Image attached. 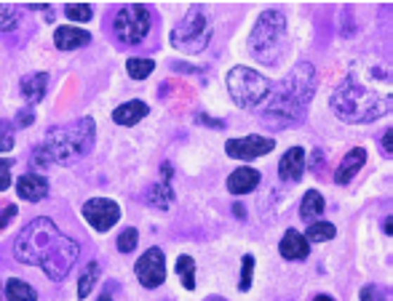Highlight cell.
Segmentation results:
<instances>
[{
    "label": "cell",
    "instance_id": "cell-1",
    "mask_svg": "<svg viewBox=\"0 0 393 301\" xmlns=\"http://www.w3.org/2000/svg\"><path fill=\"white\" fill-rule=\"evenodd\" d=\"M332 112L342 123H372L391 112V69L378 56L359 59L332 93Z\"/></svg>",
    "mask_w": 393,
    "mask_h": 301
},
{
    "label": "cell",
    "instance_id": "cell-2",
    "mask_svg": "<svg viewBox=\"0 0 393 301\" xmlns=\"http://www.w3.org/2000/svg\"><path fill=\"white\" fill-rule=\"evenodd\" d=\"M14 253L19 262L41 267L51 280H65L70 269L78 262V243L65 237L51 219H35L30 222L14 243Z\"/></svg>",
    "mask_w": 393,
    "mask_h": 301
},
{
    "label": "cell",
    "instance_id": "cell-3",
    "mask_svg": "<svg viewBox=\"0 0 393 301\" xmlns=\"http://www.w3.org/2000/svg\"><path fill=\"white\" fill-rule=\"evenodd\" d=\"M313 93H316V69L313 65L302 62L278 86H273V96L262 109V118L273 126H292L302 120Z\"/></svg>",
    "mask_w": 393,
    "mask_h": 301
},
{
    "label": "cell",
    "instance_id": "cell-4",
    "mask_svg": "<svg viewBox=\"0 0 393 301\" xmlns=\"http://www.w3.org/2000/svg\"><path fill=\"white\" fill-rule=\"evenodd\" d=\"M41 147L51 163L70 166V163H75V160H81L83 155L91 152V147H94V120L78 118L67 123L65 128H54Z\"/></svg>",
    "mask_w": 393,
    "mask_h": 301
},
{
    "label": "cell",
    "instance_id": "cell-5",
    "mask_svg": "<svg viewBox=\"0 0 393 301\" xmlns=\"http://www.w3.org/2000/svg\"><path fill=\"white\" fill-rule=\"evenodd\" d=\"M286 43V19L281 11H262L252 29L249 48L262 65H276Z\"/></svg>",
    "mask_w": 393,
    "mask_h": 301
},
{
    "label": "cell",
    "instance_id": "cell-6",
    "mask_svg": "<svg viewBox=\"0 0 393 301\" xmlns=\"http://www.w3.org/2000/svg\"><path fill=\"white\" fill-rule=\"evenodd\" d=\"M273 86L265 75H259L249 67H233L228 72V88H231L233 102L241 109H265V105L271 102Z\"/></svg>",
    "mask_w": 393,
    "mask_h": 301
},
{
    "label": "cell",
    "instance_id": "cell-7",
    "mask_svg": "<svg viewBox=\"0 0 393 301\" xmlns=\"http://www.w3.org/2000/svg\"><path fill=\"white\" fill-rule=\"evenodd\" d=\"M172 46L185 53H201L212 40V22L206 16L204 6H193L185 19L172 29Z\"/></svg>",
    "mask_w": 393,
    "mask_h": 301
},
{
    "label": "cell",
    "instance_id": "cell-8",
    "mask_svg": "<svg viewBox=\"0 0 393 301\" xmlns=\"http://www.w3.org/2000/svg\"><path fill=\"white\" fill-rule=\"evenodd\" d=\"M112 32H115V38L121 40L123 46L142 43L145 35L150 32V8L142 6V3L123 6L121 11L115 13V19H112Z\"/></svg>",
    "mask_w": 393,
    "mask_h": 301
},
{
    "label": "cell",
    "instance_id": "cell-9",
    "mask_svg": "<svg viewBox=\"0 0 393 301\" xmlns=\"http://www.w3.org/2000/svg\"><path fill=\"white\" fill-rule=\"evenodd\" d=\"M136 280L145 286V288H158L166 280V259H163L161 248H148L139 259H136Z\"/></svg>",
    "mask_w": 393,
    "mask_h": 301
},
{
    "label": "cell",
    "instance_id": "cell-10",
    "mask_svg": "<svg viewBox=\"0 0 393 301\" xmlns=\"http://www.w3.org/2000/svg\"><path fill=\"white\" fill-rule=\"evenodd\" d=\"M83 216L96 232H108L121 219V208H118V203H112L108 197H94L83 206Z\"/></svg>",
    "mask_w": 393,
    "mask_h": 301
},
{
    "label": "cell",
    "instance_id": "cell-11",
    "mask_svg": "<svg viewBox=\"0 0 393 301\" xmlns=\"http://www.w3.org/2000/svg\"><path fill=\"white\" fill-rule=\"evenodd\" d=\"M273 142L271 136H244V139H231L228 145H225V152L231 157H238V160H255V157H262L273 152Z\"/></svg>",
    "mask_w": 393,
    "mask_h": 301
},
{
    "label": "cell",
    "instance_id": "cell-12",
    "mask_svg": "<svg viewBox=\"0 0 393 301\" xmlns=\"http://www.w3.org/2000/svg\"><path fill=\"white\" fill-rule=\"evenodd\" d=\"M302 173H305V149L302 147L286 149L284 157L278 160V176L284 182H299Z\"/></svg>",
    "mask_w": 393,
    "mask_h": 301
},
{
    "label": "cell",
    "instance_id": "cell-13",
    "mask_svg": "<svg viewBox=\"0 0 393 301\" xmlns=\"http://www.w3.org/2000/svg\"><path fill=\"white\" fill-rule=\"evenodd\" d=\"M311 243L305 240V235H299L297 229H286V235L281 237V256L286 262H302L308 259Z\"/></svg>",
    "mask_w": 393,
    "mask_h": 301
},
{
    "label": "cell",
    "instance_id": "cell-14",
    "mask_svg": "<svg viewBox=\"0 0 393 301\" xmlns=\"http://www.w3.org/2000/svg\"><path fill=\"white\" fill-rule=\"evenodd\" d=\"M16 192L22 200H27V203H38L43 197L49 195V182L38 176V173H25L19 182H16Z\"/></svg>",
    "mask_w": 393,
    "mask_h": 301
},
{
    "label": "cell",
    "instance_id": "cell-15",
    "mask_svg": "<svg viewBox=\"0 0 393 301\" xmlns=\"http://www.w3.org/2000/svg\"><path fill=\"white\" fill-rule=\"evenodd\" d=\"M366 163V149L364 147H353L348 155L342 157V163H340L337 173H335V182L337 184H348L359 173V170L364 168Z\"/></svg>",
    "mask_w": 393,
    "mask_h": 301
},
{
    "label": "cell",
    "instance_id": "cell-16",
    "mask_svg": "<svg viewBox=\"0 0 393 301\" xmlns=\"http://www.w3.org/2000/svg\"><path fill=\"white\" fill-rule=\"evenodd\" d=\"M91 40V35L86 32V29H81V27H59L54 32V43L56 48H62V51H75V48H81V46H86Z\"/></svg>",
    "mask_w": 393,
    "mask_h": 301
},
{
    "label": "cell",
    "instance_id": "cell-17",
    "mask_svg": "<svg viewBox=\"0 0 393 301\" xmlns=\"http://www.w3.org/2000/svg\"><path fill=\"white\" fill-rule=\"evenodd\" d=\"M259 184V173L255 168H236L228 176V189L233 195H246Z\"/></svg>",
    "mask_w": 393,
    "mask_h": 301
},
{
    "label": "cell",
    "instance_id": "cell-18",
    "mask_svg": "<svg viewBox=\"0 0 393 301\" xmlns=\"http://www.w3.org/2000/svg\"><path fill=\"white\" fill-rule=\"evenodd\" d=\"M150 107L145 105V102H139V99H134V102H126V105H121L115 112H112V120L118 123V126H134V123H139L142 118H148Z\"/></svg>",
    "mask_w": 393,
    "mask_h": 301
},
{
    "label": "cell",
    "instance_id": "cell-19",
    "mask_svg": "<svg viewBox=\"0 0 393 301\" xmlns=\"http://www.w3.org/2000/svg\"><path fill=\"white\" fill-rule=\"evenodd\" d=\"M46 86H49V75L46 72H32L22 78V93L27 96L30 102H41L46 96Z\"/></svg>",
    "mask_w": 393,
    "mask_h": 301
},
{
    "label": "cell",
    "instance_id": "cell-20",
    "mask_svg": "<svg viewBox=\"0 0 393 301\" xmlns=\"http://www.w3.org/2000/svg\"><path fill=\"white\" fill-rule=\"evenodd\" d=\"M299 213H302L305 222H311V224L324 213V197H321L318 189H308V192H305L302 203H299Z\"/></svg>",
    "mask_w": 393,
    "mask_h": 301
},
{
    "label": "cell",
    "instance_id": "cell-21",
    "mask_svg": "<svg viewBox=\"0 0 393 301\" xmlns=\"http://www.w3.org/2000/svg\"><path fill=\"white\" fill-rule=\"evenodd\" d=\"M6 299L8 301H38V293H35L32 286L22 283L19 277H11V280L6 283Z\"/></svg>",
    "mask_w": 393,
    "mask_h": 301
},
{
    "label": "cell",
    "instance_id": "cell-22",
    "mask_svg": "<svg viewBox=\"0 0 393 301\" xmlns=\"http://www.w3.org/2000/svg\"><path fill=\"white\" fill-rule=\"evenodd\" d=\"M22 22V11L14 3H0V32H11Z\"/></svg>",
    "mask_w": 393,
    "mask_h": 301
},
{
    "label": "cell",
    "instance_id": "cell-23",
    "mask_svg": "<svg viewBox=\"0 0 393 301\" xmlns=\"http://www.w3.org/2000/svg\"><path fill=\"white\" fill-rule=\"evenodd\" d=\"M176 275L182 280V286L188 290L195 288V262H193V256H179L176 259Z\"/></svg>",
    "mask_w": 393,
    "mask_h": 301
},
{
    "label": "cell",
    "instance_id": "cell-24",
    "mask_svg": "<svg viewBox=\"0 0 393 301\" xmlns=\"http://www.w3.org/2000/svg\"><path fill=\"white\" fill-rule=\"evenodd\" d=\"M335 235H337L335 224H329V222H313L311 227H308V235H305V240H308V243H326V240H332Z\"/></svg>",
    "mask_w": 393,
    "mask_h": 301
},
{
    "label": "cell",
    "instance_id": "cell-25",
    "mask_svg": "<svg viewBox=\"0 0 393 301\" xmlns=\"http://www.w3.org/2000/svg\"><path fill=\"white\" fill-rule=\"evenodd\" d=\"M96 280H99V264L91 262L86 267V272L81 275V280H78V299H86V296L94 290Z\"/></svg>",
    "mask_w": 393,
    "mask_h": 301
},
{
    "label": "cell",
    "instance_id": "cell-26",
    "mask_svg": "<svg viewBox=\"0 0 393 301\" xmlns=\"http://www.w3.org/2000/svg\"><path fill=\"white\" fill-rule=\"evenodd\" d=\"M126 69H129V78L145 80L153 75L155 65H153V59H129V62H126Z\"/></svg>",
    "mask_w": 393,
    "mask_h": 301
},
{
    "label": "cell",
    "instance_id": "cell-27",
    "mask_svg": "<svg viewBox=\"0 0 393 301\" xmlns=\"http://www.w3.org/2000/svg\"><path fill=\"white\" fill-rule=\"evenodd\" d=\"M172 187H169V182H161V184H155L153 189H150V203L155 206V208H169L172 206Z\"/></svg>",
    "mask_w": 393,
    "mask_h": 301
},
{
    "label": "cell",
    "instance_id": "cell-28",
    "mask_svg": "<svg viewBox=\"0 0 393 301\" xmlns=\"http://www.w3.org/2000/svg\"><path fill=\"white\" fill-rule=\"evenodd\" d=\"M65 16L72 19V22H89L91 19V6H86V3H70V6H65Z\"/></svg>",
    "mask_w": 393,
    "mask_h": 301
},
{
    "label": "cell",
    "instance_id": "cell-29",
    "mask_svg": "<svg viewBox=\"0 0 393 301\" xmlns=\"http://www.w3.org/2000/svg\"><path fill=\"white\" fill-rule=\"evenodd\" d=\"M136 240H139V232H136L134 227L123 229L121 235H118V250H121V253H131V250L136 248Z\"/></svg>",
    "mask_w": 393,
    "mask_h": 301
},
{
    "label": "cell",
    "instance_id": "cell-30",
    "mask_svg": "<svg viewBox=\"0 0 393 301\" xmlns=\"http://www.w3.org/2000/svg\"><path fill=\"white\" fill-rule=\"evenodd\" d=\"M14 149V126L8 120H0V152Z\"/></svg>",
    "mask_w": 393,
    "mask_h": 301
},
{
    "label": "cell",
    "instance_id": "cell-31",
    "mask_svg": "<svg viewBox=\"0 0 393 301\" xmlns=\"http://www.w3.org/2000/svg\"><path fill=\"white\" fill-rule=\"evenodd\" d=\"M252 275H255V256H244V269H241V290L252 288Z\"/></svg>",
    "mask_w": 393,
    "mask_h": 301
},
{
    "label": "cell",
    "instance_id": "cell-32",
    "mask_svg": "<svg viewBox=\"0 0 393 301\" xmlns=\"http://www.w3.org/2000/svg\"><path fill=\"white\" fill-rule=\"evenodd\" d=\"M11 160H0V192H6L11 187Z\"/></svg>",
    "mask_w": 393,
    "mask_h": 301
},
{
    "label": "cell",
    "instance_id": "cell-33",
    "mask_svg": "<svg viewBox=\"0 0 393 301\" xmlns=\"http://www.w3.org/2000/svg\"><path fill=\"white\" fill-rule=\"evenodd\" d=\"M14 216H16V206H6V208L0 210V229H6L8 224L14 222Z\"/></svg>",
    "mask_w": 393,
    "mask_h": 301
},
{
    "label": "cell",
    "instance_id": "cell-34",
    "mask_svg": "<svg viewBox=\"0 0 393 301\" xmlns=\"http://www.w3.org/2000/svg\"><path fill=\"white\" fill-rule=\"evenodd\" d=\"M32 120H35V112H32L30 107L19 109V115H16V123H19V126H32Z\"/></svg>",
    "mask_w": 393,
    "mask_h": 301
},
{
    "label": "cell",
    "instance_id": "cell-35",
    "mask_svg": "<svg viewBox=\"0 0 393 301\" xmlns=\"http://www.w3.org/2000/svg\"><path fill=\"white\" fill-rule=\"evenodd\" d=\"M382 155H385V157L393 155V131H391V128H388V131H385V136H382Z\"/></svg>",
    "mask_w": 393,
    "mask_h": 301
},
{
    "label": "cell",
    "instance_id": "cell-36",
    "mask_svg": "<svg viewBox=\"0 0 393 301\" xmlns=\"http://www.w3.org/2000/svg\"><path fill=\"white\" fill-rule=\"evenodd\" d=\"M198 120H201V123H206V126H214V128H222V126H225V123H222V120L206 118V115H198Z\"/></svg>",
    "mask_w": 393,
    "mask_h": 301
},
{
    "label": "cell",
    "instance_id": "cell-37",
    "mask_svg": "<svg viewBox=\"0 0 393 301\" xmlns=\"http://www.w3.org/2000/svg\"><path fill=\"white\" fill-rule=\"evenodd\" d=\"M318 166H324V155H321V149H313V168H318Z\"/></svg>",
    "mask_w": 393,
    "mask_h": 301
},
{
    "label": "cell",
    "instance_id": "cell-38",
    "mask_svg": "<svg viewBox=\"0 0 393 301\" xmlns=\"http://www.w3.org/2000/svg\"><path fill=\"white\" fill-rule=\"evenodd\" d=\"M233 213H238V219H244V206H241V203H236V206H233Z\"/></svg>",
    "mask_w": 393,
    "mask_h": 301
},
{
    "label": "cell",
    "instance_id": "cell-39",
    "mask_svg": "<svg viewBox=\"0 0 393 301\" xmlns=\"http://www.w3.org/2000/svg\"><path fill=\"white\" fill-rule=\"evenodd\" d=\"M313 301H335V299H332V296H316Z\"/></svg>",
    "mask_w": 393,
    "mask_h": 301
},
{
    "label": "cell",
    "instance_id": "cell-40",
    "mask_svg": "<svg viewBox=\"0 0 393 301\" xmlns=\"http://www.w3.org/2000/svg\"><path fill=\"white\" fill-rule=\"evenodd\" d=\"M204 301H228V299H222V296H209V299H204Z\"/></svg>",
    "mask_w": 393,
    "mask_h": 301
},
{
    "label": "cell",
    "instance_id": "cell-41",
    "mask_svg": "<svg viewBox=\"0 0 393 301\" xmlns=\"http://www.w3.org/2000/svg\"><path fill=\"white\" fill-rule=\"evenodd\" d=\"M99 301H112V296H110V293H102V296H99Z\"/></svg>",
    "mask_w": 393,
    "mask_h": 301
}]
</instances>
